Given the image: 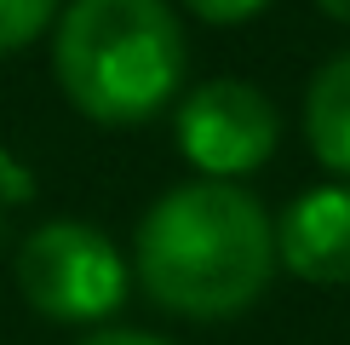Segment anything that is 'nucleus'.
<instances>
[{
    "label": "nucleus",
    "mask_w": 350,
    "mask_h": 345,
    "mask_svg": "<svg viewBox=\"0 0 350 345\" xmlns=\"http://www.w3.org/2000/svg\"><path fill=\"white\" fill-rule=\"evenodd\" d=\"M133 277L167 316L230 322L275 277V219L236 179H189L155 201L133 236Z\"/></svg>",
    "instance_id": "nucleus-1"
},
{
    "label": "nucleus",
    "mask_w": 350,
    "mask_h": 345,
    "mask_svg": "<svg viewBox=\"0 0 350 345\" xmlns=\"http://www.w3.org/2000/svg\"><path fill=\"white\" fill-rule=\"evenodd\" d=\"M184 23L167 0H69L52 75L92 127H144L184 86Z\"/></svg>",
    "instance_id": "nucleus-2"
},
{
    "label": "nucleus",
    "mask_w": 350,
    "mask_h": 345,
    "mask_svg": "<svg viewBox=\"0 0 350 345\" xmlns=\"http://www.w3.org/2000/svg\"><path fill=\"white\" fill-rule=\"evenodd\" d=\"M12 277L29 311H40L46 322H104L126 299L121 248L86 219H52L29 230Z\"/></svg>",
    "instance_id": "nucleus-3"
},
{
    "label": "nucleus",
    "mask_w": 350,
    "mask_h": 345,
    "mask_svg": "<svg viewBox=\"0 0 350 345\" xmlns=\"http://www.w3.org/2000/svg\"><path fill=\"white\" fill-rule=\"evenodd\" d=\"M178 155L201 179H247L258 172L275 155L282 144V115L253 81H236V75H218V81H201L196 92L178 104Z\"/></svg>",
    "instance_id": "nucleus-4"
},
{
    "label": "nucleus",
    "mask_w": 350,
    "mask_h": 345,
    "mask_svg": "<svg viewBox=\"0 0 350 345\" xmlns=\"http://www.w3.org/2000/svg\"><path fill=\"white\" fill-rule=\"evenodd\" d=\"M275 265L316 288L350 282V179L316 184L287 201V213L275 219Z\"/></svg>",
    "instance_id": "nucleus-5"
},
{
    "label": "nucleus",
    "mask_w": 350,
    "mask_h": 345,
    "mask_svg": "<svg viewBox=\"0 0 350 345\" xmlns=\"http://www.w3.org/2000/svg\"><path fill=\"white\" fill-rule=\"evenodd\" d=\"M304 138L327 172L350 179V52H333L304 86Z\"/></svg>",
    "instance_id": "nucleus-6"
},
{
    "label": "nucleus",
    "mask_w": 350,
    "mask_h": 345,
    "mask_svg": "<svg viewBox=\"0 0 350 345\" xmlns=\"http://www.w3.org/2000/svg\"><path fill=\"white\" fill-rule=\"evenodd\" d=\"M57 12L64 0H0V52H23L29 40H40Z\"/></svg>",
    "instance_id": "nucleus-7"
},
{
    "label": "nucleus",
    "mask_w": 350,
    "mask_h": 345,
    "mask_svg": "<svg viewBox=\"0 0 350 345\" xmlns=\"http://www.w3.org/2000/svg\"><path fill=\"white\" fill-rule=\"evenodd\" d=\"M184 6L196 12L201 23H247V18H258L270 0H184Z\"/></svg>",
    "instance_id": "nucleus-8"
},
{
    "label": "nucleus",
    "mask_w": 350,
    "mask_h": 345,
    "mask_svg": "<svg viewBox=\"0 0 350 345\" xmlns=\"http://www.w3.org/2000/svg\"><path fill=\"white\" fill-rule=\"evenodd\" d=\"M81 345H172L161 334H144V328H92Z\"/></svg>",
    "instance_id": "nucleus-9"
},
{
    "label": "nucleus",
    "mask_w": 350,
    "mask_h": 345,
    "mask_svg": "<svg viewBox=\"0 0 350 345\" xmlns=\"http://www.w3.org/2000/svg\"><path fill=\"white\" fill-rule=\"evenodd\" d=\"M316 6H322L333 23H345V29H350V0H316Z\"/></svg>",
    "instance_id": "nucleus-10"
}]
</instances>
